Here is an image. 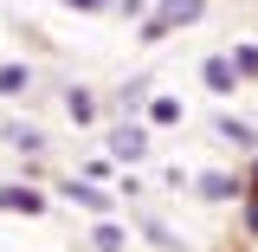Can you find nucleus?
Here are the masks:
<instances>
[{"label":"nucleus","instance_id":"423d86ee","mask_svg":"<svg viewBox=\"0 0 258 252\" xmlns=\"http://www.w3.org/2000/svg\"><path fill=\"white\" fill-rule=\"evenodd\" d=\"M97 117H103V104H97L91 84H64V123H71V129H91Z\"/></svg>","mask_w":258,"mask_h":252},{"label":"nucleus","instance_id":"6e6552de","mask_svg":"<svg viewBox=\"0 0 258 252\" xmlns=\"http://www.w3.org/2000/svg\"><path fill=\"white\" fill-rule=\"evenodd\" d=\"M213 136H220V142H232L239 156H252V149H258V123L232 117V110H220V117H213Z\"/></svg>","mask_w":258,"mask_h":252},{"label":"nucleus","instance_id":"9b49d317","mask_svg":"<svg viewBox=\"0 0 258 252\" xmlns=\"http://www.w3.org/2000/svg\"><path fill=\"white\" fill-rule=\"evenodd\" d=\"M84 252H129V226L103 214V220L91 226V246H84Z\"/></svg>","mask_w":258,"mask_h":252},{"label":"nucleus","instance_id":"ddd939ff","mask_svg":"<svg viewBox=\"0 0 258 252\" xmlns=\"http://www.w3.org/2000/svg\"><path fill=\"white\" fill-rule=\"evenodd\" d=\"M155 13L181 32V26H194V20H207V0H155Z\"/></svg>","mask_w":258,"mask_h":252},{"label":"nucleus","instance_id":"39448f33","mask_svg":"<svg viewBox=\"0 0 258 252\" xmlns=\"http://www.w3.org/2000/svg\"><path fill=\"white\" fill-rule=\"evenodd\" d=\"M200 84H207L213 97H239V84H245V78H239L232 52H207V59H200Z\"/></svg>","mask_w":258,"mask_h":252},{"label":"nucleus","instance_id":"f03ea898","mask_svg":"<svg viewBox=\"0 0 258 252\" xmlns=\"http://www.w3.org/2000/svg\"><path fill=\"white\" fill-rule=\"evenodd\" d=\"M0 214H7V220H45V214H52V200H45V188H39V181H0Z\"/></svg>","mask_w":258,"mask_h":252},{"label":"nucleus","instance_id":"9d476101","mask_svg":"<svg viewBox=\"0 0 258 252\" xmlns=\"http://www.w3.org/2000/svg\"><path fill=\"white\" fill-rule=\"evenodd\" d=\"M32 84H39V78H32V65H13V59H0V97H7V104L32 97Z\"/></svg>","mask_w":258,"mask_h":252},{"label":"nucleus","instance_id":"0eeeda50","mask_svg":"<svg viewBox=\"0 0 258 252\" xmlns=\"http://www.w3.org/2000/svg\"><path fill=\"white\" fill-rule=\"evenodd\" d=\"M0 136H7L26 162H45V156H52V136H45L39 123H0Z\"/></svg>","mask_w":258,"mask_h":252},{"label":"nucleus","instance_id":"a211bd4d","mask_svg":"<svg viewBox=\"0 0 258 252\" xmlns=\"http://www.w3.org/2000/svg\"><path fill=\"white\" fill-rule=\"evenodd\" d=\"M64 13H116V0H58Z\"/></svg>","mask_w":258,"mask_h":252},{"label":"nucleus","instance_id":"f257e3e1","mask_svg":"<svg viewBox=\"0 0 258 252\" xmlns=\"http://www.w3.org/2000/svg\"><path fill=\"white\" fill-rule=\"evenodd\" d=\"M103 156L116 162V168H136V162L149 156V123H142V117L110 123V129H103Z\"/></svg>","mask_w":258,"mask_h":252},{"label":"nucleus","instance_id":"f8f14e48","mask_svg":"<svg viewBox=\"0 0 258 252\" xmlns=\"http://www.w3.org/2000/svg\"><path fill=\"white\" fill-rule=\"evenodd\" d=\"M149 91H155V78H149V71H136V78H123V84H116V110H123V117H136V110L149 104Z\"/></svg>","mask_w":258,"mask_h":252},{"label":"nucleus","instance_id":"20e7f679","mask_svg":"<svg viewBox=\"0 0 258 252\" xmlns=\"http://www.w3.org/2000/svg\"><path fill=\"white\" fill-rule=\"evenodd\" d=\"M187 188L200 194L207 207H226V200H239V194H245V175H239V168H207V175H194Z\"/></svg>","mask_w":258,"mask_h":252},{"label":"nucleus","instance_id":"4468645a","mask_svg":"<svg viewBox=\"0 0 258 252\" xmlns=\"http://www.w3.org/2000/svg\"><path fill=\"white\" fill-rule=\"evenodd\" d=\"M239 226L258 239V188H245V194H239Z\"/></svg>","mask_w":258,"mask_h":252},{"label":"nucleus","instance_id":"7ed1b4c3","mask_svg":"<svg viewBox=\"0 0 258 252\" xmlns=\"http://www.w3.org/2000/svg\"><path fill=\"white\" fill-rule=\"evenodd\" d=\"M58 194H64V200H78V207H84L91 220L116 214V194L103 188V181H91V175H64V181H58Z\"/></svg>","mask_w":258,"mask_h":252},{"label":"nucleus","instance_id":"f3484780","mask_svg":"<svg viewBox=\"0 0 258 252\" xmlns=\"http://www.w3.org/2000/svg\"><path fill=\"white\" fill-rule=\"evenodd\" d=\"M168 32H174V26H168V20H161V13H142V39H149V45H161V39H168Z\"/></svg>","mask_w":258,"mask_h":252},{"label":"nucleus","instance_id":"dca6fc26","mask_svg":"<svg viewBox=\"0 0 258 252\" xmlns=\"http://www.w3.org/2000/svg\"><path fill=\"white\" fill-rule=\"evenodd\" d=\"M232 65H239V78H258V45H232Z\"/></svg>","mask_w":258,"mask_h":252},{"label":"nucleus","instance_id":"1a4fd4ad","mask_svg":"<svg viewBox=\"0 0 258 252\" xmlns=\"http://www.w3.org/2000/svg\"><path fill=\"white\" fill-rule=\"evenodd\" d=\"M142 123H149V129H181V123H187V110H181V97H155V91H149Z\"/></svg>","mask_w":258,"mask_h":252},{"label":"nucleus","instance_id":"6ab92c4d","mask_svg":"<svg viewBox=\"0 0 258 252\" xmlns=\"http://www.w3.org/2000/svg\"><path fill=\"white\" fill-rule=\"evenodd\" d=\"M239 175H245V188H258V149L245 156V168H239Z\"/></svg>","mask_w":258,"mask_h":252},{"label":"nucleus","instance_id":"2eb2a0df","mask_svg":"<svg viewBox=\"0 0 258 252\" xmlns=\"http://www.w3.org/2000/svg\"><path fill=\"white\" fill-rule=\"evenodd\" d=\"M142 233H149V239H155L161 252H187V246H181V239H174V233H168L161 220H142Z\"/></svg>","mask_w":258,"mask_h":252}]
</instances>
